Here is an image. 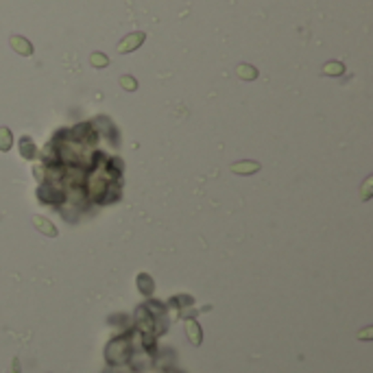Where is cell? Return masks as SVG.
<instances>
[{"label":"cell","mask_w":373,"mask_h":373,"mask_svg":"<svg viewBox=\"0 0 373 373\" xmlns=\"http://www.w3.org/2000/svg\"><path fill=\"white\" fill-rule=\"evenodd\" d=\"M144 33H133V35H127L123 41L118 44V53H129V50H136L140 44L144 41Z\"/></svg>","instance_id":"1"},{"label":"cell","mask_w":373,"mask_h":373,"mask_svg":"<svg viewBox=\"0 0 373 373\" xmlns=\"http://www.w3.org/2000/svg\"><path fill=\"white\" fill-rule=\"evenodd\" d=\"M11 48L16 50L18 55H24V57H29V55L33 53V46H31V41L24 40V37H20V35H13V37H11Z\"/></svg>","instance_id":"2"},{"label":"cell","mask_w":373,"mask_h":373,"mask_svg":"<svg viewBox=\"0 0 373 373\" xmlns=\"http://www.w3.org/2000/svg\"><path fill=\"white\" fill-rule=\"evenodd\" d=\"M33 225L41 231V234H46V236H50V238L57 236V229H55V225L48 221V218L40 216V214H35V216H33Z\"/></svg>","instance_id":"3"},{"label":"cell","mask_w":373,"mask_h":373,"mask_svg":"<svg viewBox=\"0 0 373 373\" xmlns=\"http://www.w3.org/2000/svg\"><path fill=\"white\" fill-rule=\"evenodd\" d=\"M258 170H260L258 162H236V164H231V172H236V175H253Z\"/></svg>","instance_id":"4"},{"label":"cell","mask_w":373,"mask_h":373,"mask_svg":"<svg viewBox=\"0 0 373 373\" xmlns=\"http://www.w3.org/2000/svg\"><path fill=\"white\" fill-rule=\"evenodd\" d=\"M186 332H188V338L192 345H201V328H199L194 321H190L188 325H186Z\"/></svg>","instance_id":"5"},{"label":"cell","mask_w":373,"mask_h":373,"mask_svg":"<svg viewBox=\"0 0 373 373\" xmlns=\"http://www.w3.org/2000/svg\"><path fill=\"white\" fill-rule=\"evenodd\" d=\"M236 74L240 79H245V81H251V79L258 77V70H255L253 66H247V63H242V66L236 68Z\"/></svg>","instance_id":"6"},{"label":"cell","mask_w":373,"mask_h":373,"mask_svg":"<svg viewBox=\"0 0 373 373\" xmlns=\"http://www.w3.org/2000/svg\"><path fill=\"white\" fill-rule=\"evenodd\" d=\"M11 148V131L9 129H0V151H9Z\"/></svg>","instance_id":"7"},{"label":"cell","mask_w":373,"mask_h":373,"mask_svg":"<svg viewBox=\"0 0 373 373\" xmlns=\"http://www.w3.org/2000/svg\"><path fill=\"white\" fill-rule=\"evenodd\" d=\"M343 63H336V62H332V63H325V68H323V72L325 74H332V77H336V74H343Z\"/></svg>","instance_id":"8"},{"label":"cell","mask_w":373,"mask_h":373,"mask_svg":"<svg viewBox=\"0 0 373 373\" xmlns=\"http://www.w3.org/2000/svg\"><path fill=\"white\" fill-rule=\"evenodd\" d=\"M107 63H109V62H107V57H105L103 53H94V55H92V66H96V68H105Z\"/></svg>","instance_id":"9"},{"label":"cell","mask_w":373,"mask_h":373,"mask_svg":"<svg viewBox=\"0 0 373 373\" xmlns=\"http://www.w3.org/2000/svg\"><path fill=\"white\" fill-rule=\"evenodd\" d=\"M120 85H123L124 90H136L138 83H136V79H131V77H123L120 79Z\"/></svg>","instance_id":"10"},{"label":"cell","mask_w":373,"mask_h":373,"mask_svg":"<svg viewBox=\"0 0 373 373\" xmlns=\"http://www.w3.org/2000/svg\"><path fill=\"white\" fill-rule=\"evenodd\" d=\"M358 336H360V338H369V336H371V328H367L365 332H362V334H358Z\"/></svg>","instance_id":"11"}]
</instances>
